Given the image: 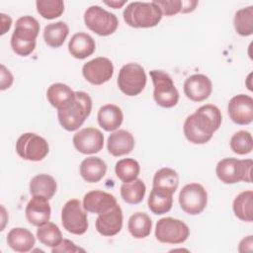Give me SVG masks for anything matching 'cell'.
Here are the masks:
<instances>
[{
    "mask_svg": "<svg viewBox=\"0 0 253 253\" xmlns=\"http://www.w3.org/2000/svg\"><path fill=\"white\" fill-rule=\"evenodd\" d=\"M117 204V199L113 195L100 190L90 191L83 198V209L97 214L109 211Z\"/></svg>",
    "mask_w": 253,
    "mask_h": 253,
    "instance_id": "obj_19",
    "label": "cell"
},
{
    "mask_svg": "<svg viewBox=\"0 0 253 253\" xmlns=\"http://www.w3.org/2000/svg\"><path fill=\"white\" fill-rule=\"evenodd\" d=\"M252 245H253V236L249 235L240 241L238 251L239 252L250 251V250H252Z\"/></svg>",
    "mask_w": 253,
    "mask_h": 253,
    "instance_id": "obj_41",
    "label": "cell"
},
{
    "mask_svg": "<svg viewBox=\"0 0 253 253\" xmlns=\"http://www.w3.org/2000/svg\"><path fill=\"white\" fill-rule=\"evenodd\" d=\"M189 235L188 225L180 219L168 216L156 222L155 237L161 243L181 244L188 239Z\"/></svg>",
    "mask_w": 253,
    "mask_h": 253,
    "instance_id": "obj_9",
    "label": "cell"
},
{
    "mask_svg": "<svg viewBox=\"0 0 253 253\" xmlns=\"http://www.w3.org/2000/svg\"><path fill=\"white\" fill-rule=\"evenodd\" d=\"M74 147L83 154L99 152L104 145L103 133L95 127H85L77 131L73 136Z\"/></svg>",
    "mask_w": 253,
    "mask_h": 253,
    "instance_id": "obj_14",
    "label": "cell"
},
{
    "mask_svg": "<svg viewBox=\"0 0 253 253\" xmlns=\"http://www.w3.org/2000/svg\"><path fill=\"white\" fill-rule=\"evenodd\" d=\"M146 192V187L141 179H135L131 182L123 183L121 186V196L123 200L130 205H136L142 202Z\"/></svg>",
    "mask_w": 253,
    "mask_h": 253,
    "instance_id": "obj_31",
    "label": "cell"
},
{
    "mask_svg": "<svg viewBox=\"0 0 253 253\" xmlns=\"http://www.w3.org/2000/svg\"><path fill=\"white\" fill-rule=\"evenodd\" d=\"M46 97L50 105L59 110L75 98V92L66 84L53 83L48 87Z\"/></svg>",
    "mask_w": 253,
    "mask_h": 253,
    "instance_id": "obj_26",
    "label": "cell"
},
{
    "mask_svg": "<svg viewBox=\"0 0 253 253\" xmlns=\"http://www.w3.org/2000/svg\"><path fill=\"white\" fill-rule=\"evenodd\" d=\"M56 189L57 184L54 178L47 174L37 175L30 182V193L33 196L44 197L47 200L54 196Z\"/></svg>",
    "mask_w": 253,
    "mask_h": 253,
    "instance_id": "obj_27",
    "label": "cell"
},
{
    "mask_svg": "<svg viewBox=\"0 0 253 253\" xmlns=\"http://www.w3.org/2000/svg\"><path fill=\"white\" fill-rule=\"evenodd\" d=\"M126 3V1H105L104 4L114 8V9H119L122 6H124Z\"/></svg>",
    "mask_w": 253,
    "mask_h": 253,
    "instance_id": "obj_44",
    "label": "cell"
},
{
    "mask_svg": "<svg viewBox=\"0 0 253 253\" xmlns=\"http://www.w3.org/2000/svg\"><path fill=\"white\" fill-rule=\"evenodd\" d=\"M179 204L186 213L197 215L207 207L208 193L201 184H187L180 191Z\"/></svg>",
    "mask_w": 253,
    "mask_h": 253,
    "instance_id": "obj_12",
    "label": "cell"
},
{
    "mask_svg": "<svg viewBox=\"0 0 253 253\" xmlns=\"http://www.w3.org/2000/svg\"><path fill=\"white\" fill-rule=\"evenodd\" d=\"M125 22L132 28H152L159 24L162 13L152 2H131L124 10Z\"/></svg>",
    "mask_w": 253,
    "mask_h": 253,
    "instance_id": "obj_4",
    "label": "cell"
},
{
    "mask_svg": "<svg viewBox=\"0 0 253 253\" xmlns=\"http://www.w3.org/2000/svg\"><path fill=\"white\" fill-rule=\"evenodd\" d=\"M152 228V221L149 215L145 212H135L130 215L127 222V229L129 233L137 239L147 237Z\"/></svg>",
    "mask_w": 253,
    "mask_h": 253,
    "instance_id": "obj_30",
    "label": "cell"
},
{
    "mask_svg": "<svg viewBox=\"0 0 253 253\" xmlns=\"http://www.w3.org/2000/svg\"><path fill=\"white\" fill-rule=\"evenodd\" d=\"M36 6L38 13L47 20L55 19L64 12V3L61 0H39Z\"/></svg>",
    "mask_w": 253,
    "mask_h": 253,
    "instance_id": "obj_36",
    "label": "cell"
},
{
    "mask_svg": "<svg viewBox=\"0 0 253 253\" xmlns=\"http://www.w3.org/2000/svg\"><path fill=\"white\" fill-rule=\"evenodd\" d=\"M13 75L12 73L5 67V65L1 64V83H0V89L6 90L8 89L12 83H13Z\"/></svg>",
    "mask_w": 253,
    "mask_h": 253,
    "instance_id": "obj_40",
    "label": "cell"
},
{
    "mask_svg": "<svg viewBox=\"0 0 253 253\" xmlns=\"http://www.w3.org/2000/svg\"><path fill=\"white\" fill-rule=\"evenodd\" d=\"M227 110L229 118L236 125L245 126L253 121V99L248 95L239 94L232 97Z\"/></svg>",
    "mask_w": 253,
    "mask_h": 253,
    "instance_id": "obj_15",
    "label": "cell"
},
{
    "mask_svg": "<svg viewBox=\"0 0 253 253\" xmlns=\"http://www.w3.org/2000/svg\"><path fill=\"white\" fill-rule=\"evenodd\" d=\"M253 161L251 159L223 158L215 168L217 178L224 184H235L240 181L251 183Z\"/></svg>",
    "mask_w": 253,
    "mask_h": 253,
    "instance_id": "obj_5",
    "label": "cell"
},
{
    "mask_svg": "<svg viewBox=\"0 0 253 253\" xmlns=\"http://www.w3.org/2000/svg\"><path fill=\"white\" fill-rule=\"evenodd\" d=\"M134 147L132 134L126 129H119L112 132L107 141V148L111 155L122 156L128 154Z\"/></svg>",
    "mask_w": 253,
    "mask_h": 253,
    "instance_id": "obj_20",
    "label": "cell"
},
{
    "mask_svg": "<svg viewBox=\"0 0 253 253\" xmlns=\"http://www.w3.org/2000/svg\"><path fill=\"white\" fill-rule=\"evenodd\" d=\"M37 237L41 243L51 248L56 247L62 241V233L60 229L56 224L49 221L38 226Z\"/></svg>",
    "mask_w": 253,
    "mask_h": 253,
    "instance_id": "obj_32",
    "label": "cell"
},
{
    "mask_svg": "<svg viewBox=\"0 0 253 253\" xmlns=\"http://www.w3.org/2000/svg\"><path fill=\"white\" fill-rule=\"evenodd\" d=\"M173 194L171 191L152 187L147 204L149 210L155 214H163L168 212L173 204Z\"/></svg>",
    "mask_w": 253,
    "mask_h": 253,
    "instance_id": "obj_25",
    "label": "cell"
},
{
    "mask_svg": "<svg viewBox=\"0 0 253 253\" xmlns=\"http://www.w3.org/2000/svg\"><path fill=\"white\" fill-rule=\"evenodd\" d=\"M221 121V113L216 106L204 105L187 117L183 126L184 134L194 144H205L219 128Z\"/></svg>",
    "mask_w": 253,
    "mask_h": 253,
    "instance_id": "obj_1",
    "label": "cell"
},
{
    "mask_svg": "<svg viewBox=\"0 0 253 253\" xmlns=\"http://www.w3.org/2000/svg\"><path fill=\"white\" fill-rule=\"evenodd\" d=\"M91 110V97L83 91H76L75 98L66 106L57 110L59 124L64 129L74 131L83 125Z\"/></svg>",
    "mask_w": 253,
    "mask_h": 253,
    "instance_id": "obj_2",
    "label": "cell"
},
{
    "mask_svg": "<svg viewBox=\"0 0 253 253\" xmlns=\"http://www.w3.org/2000/svg\"><path fill=\"white\" fill-rule=\"evenodd\" d=\"M146 74L138 63L125 64L119 71L118 87L126 96L133 97L140 94L146 85Z\"/></svg>",
    "mask_w": 253,
    "mask_h": 253,
    "instance_id": "obj_6",
    "label": "cell"
},
{
    "mask_svg": "<svg viewBox=\"0 0 253 253\" xmlns=\"http://www.w3.org/2000/svg\"><path fill=\"white\" fill-rule=\"evenodd\" d=\"M140 166L133 158H124L119 160L115 166L117 177L124 183L135 180L139 174Z\"/></svg>",
    "mask_w": 253,
    "mask_h": 253,
    "instance_id": "obj_34",
    "label": "cell"
},
{
    "mask_svg": "<svg viewBox=\"0 0 253 253\" xmlns=\"http://www.w3.org/2000/svg\"><path fill=\"white\" fill-rule=\"evenodd\" d=\"M40 32V23L32 16H23L16 21L11 37V47L20 56L30 55L36 47V40Z\"/></svg>",
    "mask_w": 253,
    "mask_h": 253,
    "instance_id": "obj_3",
    "label": "cell"
},
{
    "mask_svg": "<svg viewBox=\"0 0 253 253\" xmlns=\"http://www.w3.org/2000/svg\"><path fill=\"white\" fill-rule=\"evenodd\" d=\"M161 10L162 15L173 16L181 12L182 1L181 0H155L153 1Z\"/></svg>",
    "mask_w": 253,
    "mask_h": 253,
    "instance_id": "obj_38",
    "label": "cell"
},
{
    "mask_svg": "<svg viewBox=\"0 0 253 253\" xmlns=\"http://www.w3.org/2000/svg\"><path fill=\"white\" fill-rule=\"evenodd\" d=\"M61 223L66 231L75 235H81L87 231V214L79 200L71 199L64 204L61 211Z\"/></svg>",
    "mask_w": 253,
    "mask_h": 253,
    "instance_id": "obj_11",
    "label": "cell"
},
{
    "mask_svg": "<svg viewBox=\"0 0 253 253\" xmlns=\"http://www.w3.org/2000/svg\"><path fill=\"white\" fill-rule=\"evenodd\" d=\"M198 1H182V13H190L196 9Z\"/></svg>",
    "mask_w": 253,
    "mask_h": 253,
    "instance_id": "obj_43",
    "label": "cell"
},
{
    "mask_svg": "<svg viewBox=\"0 0 253 253\" xmlns=\"http://www.w3.org/2000/svg\"><path fill=\"white\" fill-rule=\"evenodd\" d=\"M178 186L179 176L174 169L164 167L155 172L153 177V187L162 188L175 193Z\"/></svg>",
    "mask_w": 253,
    "mask_h": 253,
    "instance_id": "obj_33",
    "label": "cell"
},
{
    "mask_svg": "<svg viewBox=\"0 0 253 253\" xmlns=\"http://www.w3.org/2000/svg\"><path fill=\"white\" fill-rule=\"evenodd\" d=\"M150 77L154 86L153 98L157 105L163 108H172L179 101V92L171 76L162 70H151Z\"/></svg>",
    "mask_w": 253,
    "mask_h": 253,
    "instance_id": "obj_7",
    "label": "cell"
},
{
    "mask_svg": "<svg viewBox=\"0 0 253 253\" xmlns=\"http://www.w3.org/2000/svg\"><path fill=\"white\" fill-rule=\"evenodd\" d=\"M84 22L89 30L103 37L112 35L119 26L117 16L98 5L87 8L84 13Z\"/></svg>",
    "mask_w": 253,
    "mask_h": 253,
    "instance_id": "obj_8",
    "label": "cell"
},
{
    "mask_svg": "<svg viewBox=\"0 0 253 253\" xmlns=\"http://www.w3.org/2000/svg\"><path fill=\"white\" fill-rule=\"evenodd\" d=\"M7 243L16 252H29L36 244L33 233L23 227H14L7 234Z\"/></svg>",
    "mask_w": 253,
    "mask_h": 253,
    "instance_id": "obj_22",
    "label": "cell"
},
{
    "mask_svg": "<svg viewBox=\"0 0 253 253\" xmlns=\"http://www.w3.org/2000/svg\"><path fill=\"white\" fill-rule=\"evenodd\" d=\"M231 150L240 155L248 154L253 149V138L249 131L239 130L235 132L230 139Z\"/></svg>",
    "mask_w": 253,
    "mask_h": 253,
    "instance_id": "obj_37",
    "label": "cell"
},
{
    "mask_svg": "<svg viewBox=\"0 0 253 253\" xmlns=\"http://www.w3.org/2000/svg\"><path fill=\"white\" fill-rule=\"evenodd\" d=\"M232 208L239 219L251 222L253 220V192L248 190L238 194L233 201Z\"/></svg>",
    "mask_w": 253,
    "mask_h": 253,
    "instance_id": "obj_29",
    "label": "cell"
},
{
    "mask_svg": "<svg viewBox=\"0 0 253 253\" xmlns=\"http://www.w3.org/2000/svg\"><path fill=\"white\" fill-rule=\"evenodd\" d=\"M50 213L51 209L48 200L41 196H33L25 210L27 220L35 226L46 223L50 218Z\"/></svg>",
    "mask_w": 253,
    "mask_h": 253,
    "instance_id": "obj_18",
    "label": "cell"
},
{
    "mask_svg": "<svg viewBox=\"0 0 253 253\" xmlns=\"http://www.w3.org/2000/svg\"><path fill=\"white\" fill-rule=\"evenodd\" d=\"M79 251H84V250L77 247L72 241H70L68 239H62V241L56 247L51 248L52 253H57V252H79Z\"/></svg>",
    "mask_w": 253,
    "mask_h": 253,
    "instance_id": "obj_39",
    "label": "cell"
},
{
    "mask_svg": "<svg viewBox=\"0 0 253 253\" xmlns=\"http://www.w3.org/2000/svg\"><path fill=\"white\" fill-rule=\"evenodd\" d=\"M234 28L238 35L247 37L253 34V6L239 9L234 15Z\"/></svg>",
    "mask_w": 253,
    "mask_h": 253,
    "instance_id": "obj_35",
    "label": "cell"
},
{
    "mask_svg": "<svg viewBox=\"0 0 253 253\" xmlns=\"http://www.w3.org/2000/svg\"><path fill=\"white\" fill-rule=\"evenodd\" d=\"M48 151L47 141L34 132L23 133L16 142V152L25 160L41 161L45 158Z\"/></svg>",
    "mask_w": 253,
    "mask_h": 253,
    "instance_id": "obj_10",
    "label": "cell"
},
{
    "mask_svg": "<svg viewBox=\"0 0 253 253\" xmlns=\"http://www.w3.org/2000/svg\"><path fill=\"white\" fill-rule=\"evenodd\" d=\"M82 74L89 83L93 85H102L112 78L114 74V65L109 58L99 56L83 65Z\"/></svg>",
    "mask_w": 253,
    "mask_h": 253,
    "instance_id": "obj_13",
    "label": "cell"
},
{
    "mask_svg": "<svg viewBox=\"0 0 253 253\" xmlns=\"http://www.w3.org/2000/svg\"><path fill=\"white\" fill-rule=\"evenodd\" d=\"M95 49L96 43L94 39L86 33L74 34L68 42L70 54L77 59H84L92 55Z\"/></svg>",
    "mask_w": 253,
    "mask_h": 253,
    "instance_id": "obj_21",
    "label": "cell"
},
{
    "mask_svg": "<svg viewBox=\"0 0 253 253\" xmlns=\"http://www.w3.org/2000/svg\"><path fill=\"white\" fill-rule=\"evenodd\" d=\"M0 16H1V35H4L11 28L12 19L10 18V16L3 13H1Z\"/></svg>",
    "mask_w": 253,
    "mask_h": 253,
    "instance_id": "obj_42",
    "label": "cell"
},
{
    "mask_svg": "<svg viewBox=\"0 0 253 253\" xmlns=\"http://www.w3.org/2000/svg\"><path fill=\"white\" fill-rule=\"evenodd\" d=\"M69 33V27L63 21L48 24L43 30V39L47 45L53 48L61 46Z\"/></svg>",
    "mask_w": 253,
    "mask_h": 253,
    "instance_id": "obj_28",
    "label": "cell"
},
{
    "mask_svg": "<svg viewBox=\"0 0 253 253\" xmlns=\"http://www.w3.org/2000/svg\"><path fill=\"white\" fill-rule=\"evenodd\" d=\"M212 91L211 79L204 74H193L184 82V93L194 102H202L210 97Z\"/></svg>",
    "mask_w": 253,
    "mask_h": 253,
    "instance_id": "obj_17",
    "label": "cell"
},
{
    "mask_svg": "<svg viewBox=\"0 0 253 253\" xmlns=\"http://www.w3.org/2000/svg\"><path fill=\"white\" fill-rule=\"evenodd\" d=\"M99 126L106 131L116 130L123 123L124 115L121 108L114 104L102 106L97 115Z\"/></svg>",
    "mask_w": 253,
    "mask_h": 253,
    "instance_id": "obj_23",
    "label": "cell"
},
{
    "mask_svg": "<svg viewBox=\"0 0 253 253\" xmlns=\"http://www.w3.org/2000/svg\"><path fill=\"white\" fill-rule=\"evenodd\" d=\"M96 230L103 236H114L123 227V211L117 204L109 211L100 213L95 221Z\"/></svg>",
    "mask_w": 253,
    "mask_h": 253,
    "instance_id": "obj_16",
    "label": "cell"
},
{
    "mask_svg": "<svg viewBox=\"0 0 253 253\" xmlns=\"http://www.w3.org/2000/svg\"><path fill=\"white\" fill-rule=\"evenodd\" d=\"M107 172V164L100 157L85 158L80 164V174L88 183L99 182Z\"/></svg>",
    "mask_w": 253,
    "mask_h": 253,
    "instance_id": "obj_24",
    "label": "cell"
}]
</instances>
